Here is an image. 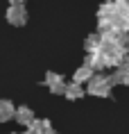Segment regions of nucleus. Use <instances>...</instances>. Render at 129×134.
<instances>
[{"mask_svg":"<svg viewBox=\"0 0 129 134\" xmlns=\"http://www.w3.org/2000/svg\"><path fill=\"white\" fill-rule=\"evenodd\" d=\"M88 93H93V96H109L111 93V80L107 75H95L88 80Z\"/></svg>","mask_w":129,"mask_h":134,"instance_id":"obj_1","label":"nucleus"},{"mask_svg":"<svg viewBox=\"0 0 129 134\" xmlns=\"http://www.w3.org/2000/svg\"><path fill=\"white\" fill-rule=\"evenodd\" d=\"M7 21L11 25H25L27 23V12L23 7V2H11V7L7 9Z\"/></svg>","mask_w":129,"mask_h":134,"instance_id":"obj_2","label":"nucleus"},{"mask_svg":"<svg viewBox=\"0 0 129 134\" xmlns=\"http://www.w3.org/2000/svg\"><path fill=\"white\" fill-rule=\"evenodd\" d=\"M43 82H45V86H48V89H50L52 93H64V77H61V75H59V73H48V75H45V80H43Z\"/></svg>","mask_w":129,"mask_h":134,"instance_id":"obj_3","label":"nucleus"},{"mask_svg":"<svg viewBox=\"0 0 129 134\" xmlns=\"http://www.w3.org/2000/svg\"><path fill=\"white\" fill-rule=\"evenodd\" d=\"M14 118L18 123H23V125H29L34 120V114H32L29 107H18V109H14Z\"/></svg>","mask_w":129,"mask_h":134,"instance_id":"obj_4","label":"nucleus"},{"mask_svg":"<svg viewBox=\"0 0 129 134\" xmlns=\"http://www.w3.org/2000/svg\"><path fill=\"white\" fill-rule=\"evenodd\" d=\"M93 73L95 71H91V68H88V66H79L77 71H75V75H72V82H75V84H82V82H88V80L93 77Z\"/></svg>","mask_w":129,"mask_h":134,"instance_id":"obj_5","label":"nucleus"},{"mask_svg":"<svg viewBox=\"0 0 129 134\" xmlns=\"http://www.w3.org/2000/svg\"><path fill=\"white\" fill-rule=\"evenodd\" d=\"M109 80H111V84H127V64L115 66V73Z\"/></svg>","mask_w":129,"mask_h":134,"instance_id":"obj_6","label":"nucleus"},{"mask_svg":"<svg viewBox=\"0 0 129 134\" xmlns=\"http://www.w3.org/2000/svg\"><path fill=\"white\" fill-rule=\"evenodd\" d=\"M14 109H16V107L11 105L9 100H0V123L14 118Z\"/></svg>","mask_w":129,"mask_h":134,"instance_id":"obj_7","label":"nucleus"},{"mask_svg":"<svg viewBox=\"0 0 129 134\" xmlns=\"http://www.w3.org/2000/svg\"><path fill=\"white\" fill-rule=\"evenodd\" d=\"M64 96H66L68 100H77V98H82V96H84V91H82V86H79V84L70 82V84L64 86Z\"/></svg>","mask_w":129,"mask_h":134,"instance_id":"obj_8","label":"nucleus"},{"mask_svg":"<svg viewBox=\"0 0 129 134\" xmlns=\"http://www.w3.org/2000/svg\"><path fill=\"white\" fill-rule=\"evenodd\" d=\"M100 50V34H91L86 39V52H97Z\"/></svg>","mask_w":129,"mask_h":134,"instance_id":"obj_9","label":"nucleus"},{"mask_svg":"<svg viewBox=\"0 0 129 134\" xmlns=\"http://www.w3.org/2000/svg\"><path fill=\"white\" fill-rule=\"evenodd\" d=\"M11 2H25V0H11Z\"/></svg>","mask_w":129,"mask_h":134,"instance_id":"obj_10","label":"nucleus"}]
</instances>
